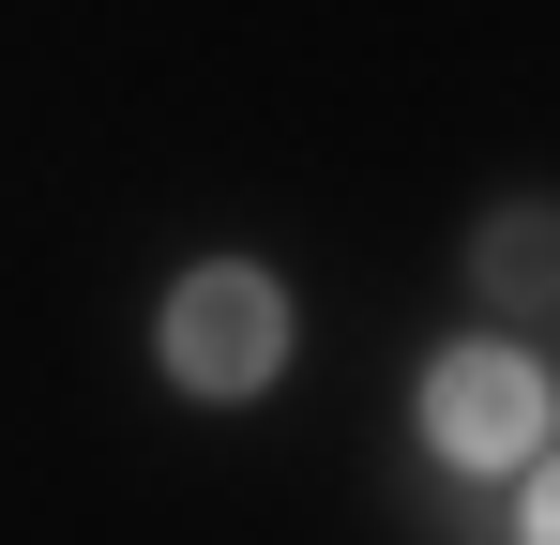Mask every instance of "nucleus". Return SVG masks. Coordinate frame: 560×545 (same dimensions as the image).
Wrapping results in <instances>:
<instances>
[{"label": "nucleus", "instance_id": "nucleus-1", "mask_svg": "<svg viewBox=\"0 0 560 545\" xmlns=\"http://www.w3.org/2000/svg\"><path fill=\"white\" fill-rule=\"evenodd\" d=\"M288 363V288L258 258H197L167 288V379H183L197 409H243V394H273Z\"/></svg>", "mask_w": 560, "mask_h": 545}, {"label": "nucleus", "instance_id": "nucleus-2", "mask_svg": "<svg viewBox=\"0 0 560 545\" xmlns=\"http://www.w3.org/2000/svg\"><path fill=\"white\" fill-rule=\"evenodd\" d=\"M424 440L455 454V469H515V454L546 440V363L530 349H440L424 363Z\"/></svg>", "mask_w": 560, "mask_h": 545}, {"label": "nucleus", "instance_id": "nucleus-3", "mask_svg": "<svg viewBox=\"0 0 560 545\" xmlns=\"http://www.w3.org/2000/svg\"><path fill=\"white\" fill-rule=\"evenodd\" d=\"M469 288H485L500 318H546V303H560V212H546V197L485 212V243H469Z\"/></svg>", "mask_w": 560, "mask_h": 545}, {"label": "nucleus", "instance_id": "nucleus-4", "mask_svg": "<svg viewBox=\"0 0 560 545\" xmlns=\"http://www.w3.org/2000/svg\"><path fill=\"white\" fill-rule=\"evenodd\" d=\"M530 545H560V469H546V485H530Z\"/></svg>", "mask_w": 560, "mask_h": 545}]
</instances>
